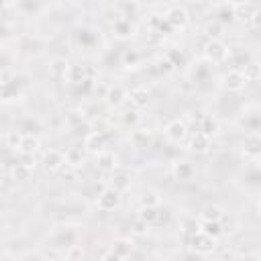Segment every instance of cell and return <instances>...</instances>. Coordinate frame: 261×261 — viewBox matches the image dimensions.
Here are the masks:
<instances>
[{
    "mask_svg": "<svg viewBox=\"0 0 261 261\" xmlns=\"http://www.w3.org/2000/svg\"><path fill=\"white\" fill-rule=\"evenodd\" d=\"M67 65H69V63H67L65 59H55V61H53V65H51V71H53L55 75H59V73H63V75H65Z\"/></svg>",
    "mask_w": 261,
    "mask_h": 261,
    "instance_id": "1f68e13d",
    "label": "cell"
},
{
    "mask_svg": "<svg viewBox=\"0 0 261 261\" xmlns=\"http://www.w3.org/2000/svg\"><path fill=\"white\" fill-rule=\"evenodd\" d=\"M200 230H204V232L210 234L212 239H218V237L224 234V228H222L220 220H204L202 226H200Z\"/></svg>",
    "mask_w": 261,
    "mask_h": 261,
    "instance_id": "ffe728a7",
    "label": "cell"
},
{
    "mask_svg": "<svg viewBox=\"0 0 261 261\" xmlns=\"http://www.w3.org/2000/svg\"><path fill=\"white\" fill-rule=\"evenodd\" d=\"M43 163H45L47 169L57 171L59 167L65 165V153H61L59 149H49V151H45V155H43Z\"/></svg>",
    "mask_w": 261,
    "mask_h": 261,
    "instance_id": "ba28073f",
    "label": "cell"
},
{
    "mask_svg": "<svg viewBox=\"0 0 261 261\" xmlns=\"http://www.w3.org/2000/svg\"><path fill=\"white\" fill-rule=\"evenodd\" d=\"M84 145H86L88 151H92V153H100V151L106 147V137H104V133L94 130V133H90V135L86 137Z\"/></svg>",
    "mask_w": 261,
    "mask_h": 261,
    "instance_id": "9c48e42d",
    "label": "cell"
},
{
    "mask_svg": "<svg viewBox=\"0 0 261 261\" xmlns=\"http://www.w3.org/2000/svg\"><path fill=\"white\" fill-rule=\"evenodd\" d=\"M206 35H208L210 39H220V35H222V24L210 22V24L206 27Z\"/></svg>",
    "mask_w": 261,
    "mask_h": 261,
    "instance_id": "4dcf8cb0",
    "label": "cell"
},
{
    "mask_svg": "<svg viewBox=\"0 0 261 261\" xmlns=\"http://www.w3.org/2000/svg\"><path fill=\"white\" fill-rule=\"evenodd\" d=\"M210 2H212L214 6H222V4H226L228 0H210Z\"/></svg>",
    "mask_w": 261,
    "mask_h": 261,
    "instance_id": "8d00e7d4",
    "label": "cell"
},
{
    "mask_svg": "<svg viewBox=\"0 0 261 261\" xmlns=\"http://www.w3.org/2000/svg\"><path fill=\"white\" fill-rule=\"evenodd\" d=\"M245 155L257 159V155H259V135H257V133H253V135L247 139V143H245Z\"/></svg>",
    "mask_w": 261,
    "mask_h": 261,
    "instance_id": "cb8c5ba5",
    "label": "cell"
},
{
    "mask_svg": "<svg viewBox=\"0 0 261 261\" xmlns=\"http://www.w3.org/2000/svg\"><path fill=\"white\" fill-rule=\"evenodd\" d=\"M255 10H257V6L253 2H234L232 4V16H237L241 20H247Z\"/></svg>",
    "mask_w": 261,
    "mask_h": 261,
    "instance_id": "8fae6325",
    "label": "cell"
},
{
    "mask_svg": "<svg viewBox=\"0 0 261 261\" xmlns=\"http://www.w3.org/2000/svg\"><path fill=\"white\" fill-rule=\"evenodd\" d=\"M31 175H33V167H29V165L16 163V165H14V169H12V177H14V179L24 181V179H29Z\"/></svg>",
    "mask_w": 261,
    "mask_h": 261,
    "instance_id": "484cf974",
    "label": "cell"
},
{
    "mask_svg": "<svg viewBox=\"0 0 261 261\" xmlns=\"http://www.w3.org/2000/svg\"><path fill=\"white\" fill-rule=\"evenodd\" d=\"M22 165H29V167H35V155L33 153H20V161Z\"/></svg>",
    "mask_w": 261,
    "mask_h": 261,
    "instance_id": "836d02e7",
    "label": "cell"
},
{
    "mask_svg": "<svg viewBox=\"0 0 261 261\" xmlns=\"http://www.w3.org/2000/svg\"><path fill=\"white\" fill-rule=\"evenodd\" d=\"M204 53H206V57H208L210 61L220 63V61H224V59L228 57V47H226L220 39H210V41L206 43V47H204Z\"/></svg>",
    "mask_w": 261,
    "mask_h": 261,
    "instance_id": "7a4b0ae2",
    "label": "cell"
},
{
    "mask_svg": "<svg viewBox=\"0 0 261 261\" xmlns=\"http://www.w3.org/2000/svg\"><path fill=\"white\" fill-rule=\"evenodd\" d=\"M147 230H149V224H147L145 220L137 218V220L133 222V232H135V234H145Z\"/></svg>",
    "mask_w": 261,
    "mask_h": 261,
    "instance_id": "d6a6232c",
    "label": "cell"
},
{
    "mask_svg": "<svg viewBox=\"0 0 261 261\" xmlns=\"http://www.w3.org/2000/svg\"><path fill=\"white\" fill-rule=\"evenodd\" d=\"M20 139H22V135H20L18 130H8V133H6V147H10V149H18Z\"/></svg>",
    "mask_w": 261,
    "mask_h": 261,
    "instance_id": "4316f807",
    "label": "cell"
},
{
    "mask_svg": "<svg viewBox=\"0 0 261 261\" xmlns=\"http://www.w3.org/2000/svg\"><path fill=\"white\" fill-rule=\"evenodd\" d=\"M200 216H202V220H222L224 218V210L218 204H208V206L202 208Z\"/></svg>",
    "mask_w": 261,
    "mask_h": 261,
    "instance_id": "e0dca14e",
    "label": "cell"
},
{
    "mask_svg": "<svg viewBox=\"0 0 261 261\" xmlns=\"http://www.w3.org/2000/svg\"><path fill=\"white\" fill-rule=\"evenodd\" d=\"M112 188H114V190H118V192H122L124 188H128V177H126L124 173L114 175V177H112Z\"/></svg>",
    "mask_w": 261,
    "mask_h": 261,
    "instance_id": "f1b7e54d",
    "label": "cell"
},
{
    "mask_svg": "<svg viewBox=\"0 0 261 261\" xmlns=\"http://www.w3.org/2000/svg\"><path fill=\"white\" fill-rule=\"evenodd\" d=\"M241 73H243L245 82H257V80L261 77V69H259V63H255V61L247 63V65H245V69H241Z\"/></svg>",
    "mask_w": 261,
    "mask_h": 261,
    "instance_id": "603a6c76",
    "label": "cell"
},
{
    "mask_svg": "<svg viewBox=\"0 0 261 261\" xmlns=\"http://www.w3.org/2000/svg\"><path fill=\"white\" fill-rule=\"evenodd\" d=\"M39 147H41V141L35 135H22L20 145H18V151L20 153H33L35 155L39 151Z\"/></svg>",
    "mask_w": 261,
    "mask_h": 261,
    "instance_id": "4fadbf2b",
    "label": "cell"
},
{
    "mask_svg": "<svg viewBox=\"0 0 261 261\" xmlns=\"http://www.w3.org/2000/svg\"><path fill=\"white\" fill-rule=\"evenodd\" d=\"M0 188H2V177H0Z\"/></svg>",
    "mask_w": 261,
    "mask_h": 261,
    "instance_id": "74e56055",
    "label": "cell"
},
{
    "mask_svg": "<svg viewBox=\"0 0 261 261\" xmlns=\"http://www.w3.org/2000/svg\"><path fill=\"white\" fill-rule=\"evenodd\" d=\"M200 133H204V135H208V137L216 135V133H218V120H216L214 116H210V114H204V116L200 118Z\"/></svg>",
    "mask_w": 261,
    "mask_h": 261,
    "instance_id": "2e32d148",
    "label": "cell"
},
{
    "mask_svg": "<svg viewBox=\"0 0 261 261\" xmlns=\"http://www.w3.org/2000/svg\"><path fill=\"white\" fill-rule=\"evenodd\" d=\"M171 173H173V177H175L177 181H190V179L196 175V167H194L190 161H175Z\"/></svg>",
    "mask_w": 261,
    "mask_h": 261,
    "instance_id": "52a82bcc",
    "label": "cell"
},
{
    "mask_svg": "<svg viewBox=\"0 0 261 261\" xmlns=\"http://www.w3.org/2000/svg\"><path fill=\"white\" fill-rule=\"evenodd\" d=\"M98 167H100L102 171H112V169L116 167V157H114V153H110V151H100V153H98Z\"/></svg>",
    "mask_w": 261,
    "mask_h": 261,
    "instance_id": "d6986e66",
    "label": "cell"
},
{
    "mask_svg": "<svg viewBox=\"0 0 261 261\" xmlns=\"http://www.w3.org/2000/svg\"><path fill=\"white\" fill-rule=\"evenodd\" d=\"M188 20H190V16H188L184 6H171L165 14V22L173 29H184L188 24Z\"/></svg>",
    "mask_w": 261,
    "mask_h": 261,
    "instance_id": "277c9868",
    "label": "cell"
},
{
    "mask_svg": "<svg viewBox=\"0 0 261 261\" xmlns=\"http://www.w3.org/2000/svg\"><path fill=\"white\" fill-rule=\"evenodd\" d=\"M133 143H135L137 147H147V143H149V133H147V130H135Z\"/></svg>",
    "mask_w": 261,
    "mask_h": 261,
    "instance_id": "83f0119b",
    "label": "cell"
},
{
    "mask_svg": "<svg viewBox=\"0 0 261 261\" xmlns=\"http://www.w3.org/2000/svg\"><path fill=\"white\" fill-rule=\"evenodd\" d=\"M65 77H67V82H71V84H80V82L86 80V71H84L82 65H67Z\"/></svg>",
    "mask_w": 261,
    "mask_h": 261,
    "instance_id": "7402d4cb",
    "label": "cell"
},
{
    "mask_svg": "<svg viewBox=\"0 0 261 261\" xmlns=\"http://www.w3.org/2000/svg\"><path fill=\"white\" fill-rule=\"evenodd\" d=\"M190 149H192L194 153H206V151L210 149V137L198 130V133H196V135L192 137V143H190Z\"/></svg>",
    "mask_w": 261,
    "mask_h": 261,
    "instance_id": "7c38bea8",
    "label": "cell"
},
{
    "mask_svg": "<svg viewBox=\"0 0 261 261\" xmlns=\"http://www.w3.org/2000/svg\"><path fill=\"white\" fill-rule=\"evenodd\" d=\"M165 137H167L171 143H181V141L188 137V126H186V122H181V120H171V122L165 126Z\"/></svg>",
    "mask_w": 261,
    "mask_h": 261,
    "instance_id": "8992f818",
    "label": "cell"
},
{
    "mask_svg": "<svg viewBox=\"0 0 261 261\" xmlns=\"http://www.w3.org/2000/svg\"><path fill=\"white\" fill-rule=\"evenodd\" d=\"M245 84H247V82H245L241 69H230V71L224 75V86H226L230 92H239V90H243Z\"/></svg>",
    "mask_w": 261,
    "mask_h": 261,
    "instance_id": "30bf717a",
    "label": "cell"
},
{
    "mask_svg": "<svg viewBox=\"0 0 261 261\" xmlns=\"http://www.w3.org/2000/svg\"><path fill=\"white\" fill-rule=\"evenodd\" d=\"M128 98H130V104H133L135 108H143V106H147V102H149V92H147L145 88H135V90H130Z\"/></svg>",
    "mask_w": 261,
    "mask_h": 261,
    "instance_id": "9a60e30c",
    "label": "cell"
},
{
    "mask_svg": "<svg viewBox=\"0 0 261 261\" xmlns=\"http://www.w3.org/2000/svg\"><path fill=\"white\" fill-rule=\"evenodd\" d=\"M96 204H98L100 210L110 212V210H114V208L120 204V192L114 190V188H106V190H102V192L98 194Z\"/></svg>",
    "mask_w": 261,
    "mask_h": 261,
    "instance_id": "3957f363",
    "label": "cell"
},
{
    "mask_svg": "<svg viewBox=\"0 0 261 261\" xmlns=\"http://www.w3.org/2000/svg\"><path fill=\"white\" fill-rule=\"evenodd\" d=\"M84 161V153H82V149H69V151H65V165H71V167H77L80 163Z\"/></svg>",
    "mask_w": 261,
    "mask_h": 261,
    "instance_id": "d4e9b609",
    "label": "cell"
},
{
    "mask_svg": "<svg viewBox=\"0 0 261 261\" xmlns=\"http://www.w3.org/2000/svg\"><path fill=\"white\" fill-rule=\"evenodd\" d=\"M247 22H249L253 29H257V27H259V10H255V12H253V14L247 18Z\"/></svg>",
    "mask_w": 261,
    "mask_h": 261,
    "instance_id": "d590c367",
    "label": "cell"
},
{
    "mask_svg": "<svg viewBox=\"0 0 261 261\" xmlns=\"http://www.w3.org/2000/svg\"><path fill=\"white\" fill-rule=\"evenodd\" d=\"M0 165H2V163H0Z\"/></svg>",
    "mask_w": 261,
    "mask_h": 261,
    "instance_id": "f35d334b",
    "label": "cell"
},
{
    "mask_svg": "<svg viewBox=\"0 0 261 261\" xmlns=\"http://www.w3.org/2000/svg\"><path fill=\"white\" fill-rule=\"evenodd\" d=\"M124 98H126V92H124L122 86H112V88L108 90V94H106V102H108L110 106H120V104L124 102Z\"/></svg>",
    "mask_w": 261,
    "mask_h": 261,
    "instance_id": "5bb4252c",
    "label": "cell"
},
{
    "mask_svg": "<svg viewBox=\"0 0 261 261\" xmlns=\"http://www.w3.org/2000/svg\"><path fill=\"white\" fill-rule=\"evenodd\" d=\"M133 24H130V20L128 18H116L114 20V33H116V37H130L133 35Z\"/></svg>",
    "mask_w": 261,
    "mask_h": 261,
    "instance_id": "44dd1931",
    "label": "cell"
},
{
    "mask_svg": "<svg viewBox=\"0 0 261 261\" xmlns=\"http://www.w3.org/2000/svg\"><path fill=\"white\" fill-rule=\"evenodd\" d=\"M139 218L145 220L149 226H155L157 220H159V210H157V206H141Z\"/></svg>",
    "mask_w": 261,
    "mask_h": 261,
    "instance_id": "ac0fdd59",
    "label": "cell"
},
{
    "mask_svg": "<svg viewBox=\"0 0 261 261\" xmlns=\"http://www.w3.org/2000/svg\"><path fill=\"white\" fill-rule=\"evenodd\" d=\"M65 257L67 259H75V257H84V251H82V247H77V245H71V249L65 253Z\"/></svg>",
    "mask_w": 261,
    "mask_h": 261,
    "instance_id": "e575fe53",
    "label": "cell"
},
{
    "mask_svg": "<svg viewBox=\"0 0 261 261\" xmlns=\"http://www.w3.org/2000/svg\"><path fill=\"white\" fill-rule=\"evenodd\" d=\"M133 253V241L130 239H116L112 243L110 253H106L104 257H114V259H126Z\"/></svg>",
    "mask_w": 261,
    "mask_h": 261,
    "instance_id": "5b68a950",
    "label": "cell"
},
{
    "mask_svg": "<svg viewBox=\"0 0 261 261\" xmlns=\"http://www.w3.org/2000/svg\"><path fill=\"white\" fill-rule=\"evenodd\" d=\"M190 245L194 247V251L196 253H202V255H206V253H212L214 251V247H216V239H212L210 234H206L204 230H194V234H192V239H190Z\"/></svg>",
    "mask_w": 261,
    "mask_h": 261,
    "instance_id": "6da1fadb",
    "label": "cell"
},
{
    "mask_svg": "<svg viewBox=\"0 0 261 261\" xmlns=\"http://www.w3.org/2000/svg\"><path fill=\"white\" fill-rule=\"evenodd\" d=\"M141 206H159V198L155 192H145L141 198Z\"/></svg>",
    "mask_w": 261,
    "mask_h": 261,
    "instance_id": "f546056e",
    "label": "cell"
}]
</instances>
